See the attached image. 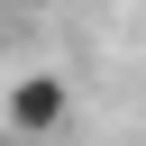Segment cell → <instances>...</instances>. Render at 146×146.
Listing matches in <instances>:
<instances>
[{
  "instance_id": "cell-1",
  "label": "cell",
  "mask_w": 146,
  "mask_h": 146,
  "mask_svg": "<svg viewBox=\"0 0 146 146\" xmlns=\"http://www.w3.org/2000/svg\"><path fill=\"white\" fill-rule=\"evenodd\" d=\"M64 119H73V82L64 73H18L9 82V128L18 137H55Z\"/></svg>"
}]
</instances>
